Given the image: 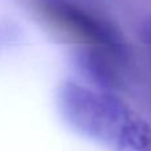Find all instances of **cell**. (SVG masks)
Masks as SVG:
<instances>
[{
	"label": "cell",
	"mask_w": 151,
	"mask_h": 151,
	"mask_svg": "<svg viewBox=\"0 0 151 151\" xmlns=\"http://www.w3.org/2000/svg\"><path fill=\"white\" fill-rule=\"evenodd\" d=\"M57 107L76 133L109 151H151V126L119 97L66 81L58 88Z\"/></svg>",
	"instance_id": "cell-1"
},
{
	"label": "cell",
	"mask_w": 151,
	"mask_h": 151,
	"mask_svg": "<svg viewBox=\"0 0 151 151\" xmlns=\"http://www.w3.org/2000/svg\"><path fill=\"white\" fill-rule=\"evenodd\" d=\"M41 15L65 36L109 56L123 58L127 47L122 36L107 20L72 0H41Z\"/></svg>",
	"instance_id": "cell-2"
},
{
	"label": "cell",
	"mask_w": 151,
	"mask_h": 151,
	"mask_svg": "<svg viewBox=\"0 0 151 151\" xmlns=\"http://www.w3.org/2000/svg\"><path fill=\"white\" fill-rule=\"evenodd\" d=\"M143 36H145V40L149 44H151V21L143 27Z\"/></svg>",
	"instance_id": "cell-3"
}]
</instances>
